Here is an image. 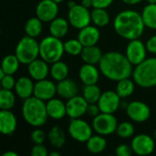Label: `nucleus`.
I'll return each mask as SVG.
<instances>
[{
  "mask_svg": "<svg viewBox=\"0 0 156 156\" xmlns=\"http://www.w3.org/2000/svg\"><path fill=\"white\" fill-rule=\"evenodd\" d=\"M20 64L21 63H20L19 59L17 58V57L16 56V54H9V55H6L3 58L1 69L5 74L14 75L18 70Z\"/></svg>",
  "mask_w": 156,
  "mask_h": 156,
  "instance_id": "2f4dec72",
  "label": "nucleus"
},
{
  "mask_svg": "<svg viewBox=\"0 0 156 156\" xmlns=\"http://www.w3.org/2000/svg\"><path fill=\"white\" fill-rule=\"evenodd\" d=\"M68 133L69 136L79 143H86L93 134L92 125H90L81 118L70 119Z\"/></svg>",
  "mask_w": 156,
  "mask_h": 156,
  "instance_id": "6e6552de",
  "label": "nucleus"
},
{
  "mask_svg": "<svg viewBox=\"0 0 156 156\" xmlns=\"http://www.w3.org/2000/svg\"><path fill=\"white\" fill-rule=\"evenodd\" d=\"M47 112L49 118L58 121L63 119L67 115V108L66 103L60 99L52 98L51 100L48 101L46 103Z\"/></svg>",
  "mask_w": 156,
  "mask_h": 156,
  "instance_id": "412c9836",
  "label": "nucleus"
},
{
  "mask_svg": "<svg viewBox=\"0 0 156 156\" xmlns=\"http://www.w3.org/2000/svg\"><path fill=\"white\" fill-rule=\"evenodd\" d=\"M3 156H18V154L16 152L13 151H7L5 154H3Z\"/></svg>",
  "mask_w": 156,
  "mask_h": 156,
  "instance_id": "de8ad7c7",
  "label": "nucleus"
},
{
  "mask_svg": "<svg viewBox=\"0 0 156 156\" xmlns=\"http://www.w3.org/2000/svg\"><path fill=\"white\" fill-rule=\"evenodd\" d=\"M64 53V43L61 38L50 35L39 42V57L48 64L60 60Z\"/></svg>",
  "mask_w": 156,
  "mask_h": 156,
  "instance_id": "39448f33",
  "label": "nucleus"
},
{
  "mask_svg": "<svg viewBox=\"0 0 156 156\" xmlns=\"http://www.w3.org/2000/svg\"><path fill=\"white\" fill-rule=\"evenodd\" d=\"M77 5V3L75 2V1H69V3H68V7L69 8H71V7H73L74 5Z\"/></svg>",
  "mask_w": 156,
  "mask_h": 156,
  "instance_id": "8fccbe9b",
  "label": "nucleus"
},
{
  "mask_svg": "<svg viewBox=\"0 0 156 156\" xmlns=\"http://www.w3.org/2000/svg\"><path fill=\"white\" fill-rule=\"evenodd\" d=\"M68 20L70 26L77 29H81L91 22V14L89 8L83 6L81 4H77L68 11Z\"/></svg>",
  "mask_w": 156,
  "mask_h": 156,
  "instance_id": "1a4fd4ad",
  "label": "nucleus"
},
{
  "mask_svg": "<svg viewBox=\"0 0 156 156\" xmlns=\"http://www.w3.org/2000/svg\"><path fill=\"white\" fill-rule=\"evenodd\" d=\"M90 14L91 22L98 27H104L110 23V14L106 8H93Z\"/></svg>",
  "mask_w": 156,
  "mask_h": 156,
  "instance_id": "473e14b6",
  "label": "nucleus"
},
{
  "mask_svg": "<svg viewBox=\"0 0 156 156\" xmlns=\"http://www.w3.org/2000/svg\"><path fill=\"white\" fill-rule=\"evenodd\" d=\"M89 103L84 99L83 96L76 95L73 98L67 100L66 108H67V115L70 119L81 118L84 114L87 113Z\"/></svg>",
  "mask_w": 156,
  "mask_h": 156,
  "instance_id": "2eb2a0df",
  "label": "nucleus"
},
{
  "mask_svg": "<svg viewBox=\"0 0 156 156\" xmlns=\"http://www.w3.org/2000/svg\"><path fill=\"white\" fill-rule=\"evenodd\" d=\"M21 112L25 122L33 127L43 126L49 118L45 101L35 96L24 100Z\"/></svg>",
  "mask_w": 156,
  "mask_h": 156,
  "instance_id": "7ed1b4c3",
  "label": "nucleus"
},
{
  "mask_svg": "<svg viewBox=\"0 0 156 156\" xmlns=\"http://www.w3.org/2000/svg\"><path fill=\"white\" fill-rule=\"evenodd\" d=\"M122 98L116 92V90H106L101 93V96L98 101V105L101 112L114 114L121 107Z\"/></svg>",
  "mask_w": 156,
  "mask_h": 156,
  "instance_id": "ddd939ff",
  "label": "nucleus"
},
{
  "mask_svg": "<svg viewBox=\"0 0 156 156\" xmlns=\"http://www.w3.org/2000/svg\"><path fill=\"white\" fill-rule=\"evenodd\" d=\"M34 87L35 84L29 77L22 76L16 80L15 85V92L21 100H26L33 96Z\"/></svg>",
  "mask_w": 156,
  "mask_h": 156,
  "instance_id": "4be33fe9",
  "label": "nucleus"
},
{
  "mask_svg": "<svg viewBox=\"0 0 156 156\" xmlns=\"http://www.w3.org/2000/svg\"><path fill=\"white\" fill-rule=\"evenodd\" d=\"M15 54L21 64L28 65L39 56V43L35 37L26 35L18 41Z\"/></svg>",
  "mask_w": 156,
  "mask_h": 156,
  "instance_id": "423d86ee",
  "label": "nucleus"
},
{
  "mask_svg": "<svg viewBox=\"0 0 156 156\" xmlns=\"http://www.w3.org/2000/svg\"><path fill=\"white\" fill-rule=\"evenodd\" d=\"M113 3V0H92L93 8H107Z\"/></svg>",
  "mask_w": 156,
  "mask_h": 156,
  "instance_id": "37998d69",
  "label": "nucleus"
},
{
  "mask_svg": "<svg viewBox=\"0 0 156 156\" xmlns=\"http://www.w3.org/2000/svg\"><path fill=\"white\" fill-rule=\"evenodd\" d=\"M53 1H55V2H56V3H58V4H60V3L64 2L65 0H53Z\"/></svg>",
  "mask_w": 156,
  "mask_h": 156,
  "instance_id": "603ef678",
  "label": "nucleus"
},
{
  "mask_svg": "<svg viewBox=\"0 0 156 156\" xmlns=\"http://www.w3.org/2000/svg\"><path fill=\"white\" fill-rule=\"evenodd\" d=\"M49 156H60V153L58 151H52L48 154Z\"/></svg>",
  "mask_w": 156,
  "mask_h": 156,
  "instance_id": "09e8293b",
  "label": "nucleus"
},
{
  "mask_svg": "<svg viewBox=\"0 0 156 156\" xmlns=\"http://www.w3.org/2000/svg\"><path fill=\"white\" fill-rule=\"evenodd\" d=\"M103 53L101 49L96 45L84 47L80 54V58L84 63L93 64V65H99Z\"/></svg>",
  "mask_w": 156,
  "mask_h": 156,
  "instance_id": "b1692460",
  "label": "nucleus"
},
{
  "mask_svg": "<svg viewBox=\"0 0 156 156\" xmlns=\"http://www.w3.org/2000/svg\"><path fill=\"white\" fill-rule=\"evenodd\" d=\"M57 94V84L49 80H37L35 83L34 87V94L33 96L44 101H48L55 97Z\"/></svg>",
  "mask_w": 156,
  "mask_h": 156,
  "instance_id": "dca6fc26",
  "label": "nucleus"
},
{
  "mask_svg": "<svg viewBox=\"0 0 156 156\" xmlns=\"http://www.w3.org/2000/svg\"><path fill=\"white\" fill-rule=\"evenodd\" d=\"M126 113L129 119L133 122L143 123L147 122L151 117V109L144 101H133L128 103L126 107Z\"/></svg>",
  "mask_w": 156,
  "mask_h": 156,
  "instance_id": "9b49d317",
  "label": "nucleus"
},
{
  "mask_svg": "<svg viewBox=\"0 0 156 156\" xmlns=\"http://www.w3.org/2000/svg\"><path fill=\"white\" fill-rule=\"evenodd\" d=\"M16 103V96L12 90L2 89L0 90V109L11 110Z\"/></svg>",
  "mask_w": 156,
  "mask_h": 156,
  "instance_id": "f704fd0d",
  "label": "nucleus"
},
{
  "mask_svg": "<svg viewBox=\"0 0 156 156\" xmlns=\"http://www.w3.org/2000/svg\"><path fill=\"white\" fill-rule=\"evenodd\" d=\"M30 154L32 156H48L49 153L47 147L43 144H34Z\"/></svg>",
  "mask_w": 156,
  "mask_h": 156,
  "instance_id": "a19ab883",
  "label": "nucleus"
},
{
  "mask_svg": "<svg viewBox=\"0 0 156 156\" xmlns=\"http://www.w3.org/2000/svg\"><path fill=\"white\" fill-rule=\"evenodd\" d=\"M48 140L55 149H61L66 144V134L59 126L52 127L48 133Z\"/></svg>",
  "mask_w": 156,
  "mask_h": 156,
  "instance_id": "a878e982",
  "label": "nucleus"
},
{
  "mask_svg": "<svg viewBox=\"0 0 156 156\" xmlns=\"http://www.w3.org/2000/svg\"><path fill=\"white\" fill-rule=\"evenodd\" d=\"M131 146L133 148V154L137 155H150L155 148L154 138L145 133L135 135L132 140Z\"/></svg>",
  "mask_w": 156,
  "mask_h": 156,
  "instance_id": "f8f14e48",
  "label": "nucleus"
},
{
  "mask_svg": "<svg viewBox=\"0 0 156 156\" xmlns=\"http://www.w3.org/2000/svg\"><path fill=\"white\" fill-rule=\"evenodd\" d=\"M149 4H156V0H146Z\"/></svg>",
  "mask_w": 156,
  "mask_h": 156,
  "instance_id": "3c124183",
  "label": "nucleus"
},
{
  "mask_svg": "<svg viewBox=\"0 0 156 156\" xmlns=\"http://www.w3.org/2000/svg\"><path fill=\"white\" fill-rule=\"evenodd\" d=\"M100 69L93 64L84 63L79 70V77L83 85L97 84L100 79Z\"/></svg>",
  "mask_w": 156,
  "mask_h": 156,
  "instance_id": "aec40b11",
  "label": "nucleus"
},
{
  "mask_svg": "<svg viewBox=\"0 0 156 156\" xmlns=\"http://www.w3.org/2000/svg\"><path fill=\"white\" fill-rule=\"evenodd\" d=\"M83 45L80 43V41L78 38H71L64 42V48L65 52L69 55V56H80L82 49H83Z\"/></svg>",
  "mask_w": 156,
  "mask_h": 156,
  "instance_id": "c9c22d12",
  "label": "nucleus"
},
{
  "mask_svg": "<svg viewBox=\"0 0 156 156\" xmlns=\"http://www.w3.org/2000/svg\"><path fill=\"white\" fill-rule=\"evenodd\" d=\"M30 139L34 144H44L46 139H48V134L42 129L37 127L35 130L32 131L30 134Z\"/></svg>",
  "mask_w": 156,
  "mask_h": 156,
  "instance_id": "4c0bfd02",
  "label": "nucleus"
},
{
  "mask_svg": "<svg viewBox=\"0 0 156 156\" xmlns=\"http://www.w3.org/2000/svg\"><path fill=\"white\" fill-rule=\"evenodd\" d=\"M133 154V151L132 146L125 144L118 145L115 149V154L118 156H131Z\"/></svg>",
  "mask_w": 156,
  "mask_h": 156,
  "instance_id": "ea45409f",
  "label": "nucleus"
},
{
  "mask_svg": "<svg viewBox=\"0 0 156 156\" xmlns=\"http://www.w3.org/2000/svg\"><path fill=\"white\" fill-rule=\"evenodd\" d=\"M133 80L141 88L149 89L156 86V57L146 58L133 68Z\"/></svg>",
  "mask_w": 156,
  "mask_h": 156,
  "instance_id": "20e7f679",
  "label": "nucleus"
},
{
  "mask_svg": "<svg viewBox=\"0 0 156 156\" xmlns=\"http://www.w3.org/2000/svg\"><path fill=\"white\" fill-rule=\"evenodd\" d=\"M147 52L146 45L139 38H136L129 40L125 49V56L133 66H136L147 58Z\"/></svg>",
  "mask_w": 156,
  "mask_h": 156,
  "instance_id": "9d476101",
  "label": "nucleus"
},
{
  "mask_svg": "<svg viewBox=\"0 0 156 156\" xmlns=\"http://www.w3.org/2000/svg\"><path fill=\"white\" fill-rule=\"evenodd\" d=\"M1 81V87L2 89L5 90H13L15 89V85L16 82V80H15L13 75H8L6 74L4 78L0 80Z\"/></svg>",
  "mask_w": 156,
  "mask_h": 156,
  "instance_id": "58836bf2",
  "label": "nucleus"
},
{
  "mask_svg": "<svg viewBox=\"0 0 156 156\" xmlns=\"http://www.w3.org/2000/svg\"><path fill=\"white\" fill-rule=\"evenodd\" d=\"M101 112V109H100L98 103H90V104H89L88 110H87V113H88L90 117L94 118V117H96L97 115H99Z\"/></svg>",
  "mask_w": 156,
  "mask_h": 156,
  "instance_id": "c03bdc74",
  "label": "nucleus"
},
{
  "mask_svg": "<svg viewBox=\"0 0 156 156\" xmlns=\"http://www.w3.org/2000/svg\"><path fill=\"white\" fill-rule=\"evenodd\" d=\"M118 124V121L114 114L105 112H101L94 117L91 123L93 131L103 136H108L116 133Z\"/></svg>",
  "mask_w": 156,
  "mask_h": 156,
  "instance_id": "0eeeda50",
  "label": "nucleus"
},
{
  "mask_svg": "<svg viewBox=\"0 0 156 156\" xmlns=\"http://www.w3.org/2000/svg\"><path fill=\"white\" fill-rule=\"evenodd\" d=\"M79 93V87L76 81L70 80L69 78L58 81L57 83V94L65 100H69L73 98L74 96L78 95Z\"/></svg>",
  "mask_w": 156,
  "mask_h": 156,
  "instance_id": "5701e85b",
  "label": "nucleus"
},
{
  "mask_svg": "<svg viewBox=\"0 0 156 156\" xmlns=\"http://www.w3.org/2000/svg\"><path fill=\"white\" fill-rule=\"evenodd\" d=\"M145 27L142 14L135 10H122L113 20V28L117 35L127 40L140 38Z\"/></svg>",
  "mask_w": 156,
  "mask_h": 156,
  "instance_id": "f03ea898",
  "label": "nucleus"
},
{
  "mask_svg": "<svg viewBox=\"0 0 156 156\" xmlns=\"http://www.w3.org/2000/svg\"><path fill=\"white\" fill-rule=\"evenodd\" d=\"M142 17L146 27L156 30V4L146 5L142 11Z\"/></svg>",
  "mask_w": 156,
  "mask_h": 156,
  "instance_id": "c85d7f7f",
  "label": "nucleus"
},
{
  "mask_svg": "<svg viewBox=\"0 0 156 156\" xmlns=\"http://www.w3.org/2000/svg\"><path fill=\"white\" fill-rule=\"evenodd\" d=\"M135 82L133 80L130 78H125L122 79L119 81H117L116 84V92L119 94V96L122 99H125L130 97L131 95H133V93L134 92L135 90Z\"/></svg>",
  "mask_w": 156,
  "mask_h": 156,
  "instance_id": "cd10ccee",
  "label": "nucleus"
},
{
  "mask_svg": "<svg viewBox=\"0 0 156 156\" xmlns=\"http://www.w3.org/2000/svg\"><path fill=\"white\" fill-rule=\"evenodd\" d=\"M146 48L149 53L156 55V35L152 36L146 41Z\"/></svg>",
  "mask_w": 156,
  "mask_h": 156,
  "instance_id": "79ce46f5",
  "label": "nucleus"
},
{
  "mask_svg": "<svg viewBox=\"0 0 156 156\" xmlns=\"http://www.w3.org/2000/svg\"><path fill=\"white\" fill-rule=\"evenodd\" d=\"M86 147L87 150L93 154H98L102 153L106 147H107V141L103 135L101 134H95L86 142Z\"/></svg>",
  "mask_w": 156,
  "mask_h": 156,
  "instance_id": "bb28decb",
  "label": "nucleus"
},
{
  "mask_svg": "<svg viewBox=\"0 0 156 156\" xmlns=\"http://www.w3.org/2000/svg\"><path fill=\"white\" fill-rule=\"evenodd\" d=\"M133 65L129 61L125 54L118 51H109L104 53L100 63L101 73L108 80L119 81L133 75Z\"/></svg>",
  "mask_w": 156,
  "mask_h": 156,
  "instance_id": "f257e3e1",
  "label": "nucleus"
},
{
  "mask_svg": "<svg viewBox=\"0 0 156 156\" xmlns=\"http://www.w3.org/2000/svg\"><path fill=\"white\" fill-rule=\"evenodd\" d=\"M69 71L68 65L61 60H58L51 64L50 75L52 79L56 81H60L67 79L69 76Z\"/></svg>",
  "mask_w": 156,
  "mask_h": 156,
  "instance_id": "7c9ffc66",
  "label": "nucleus"
},
{
  "mask_svg": "<svg viewBox=\"0 0 156 156\" xmlns=\"http://www.w3.org/2000/svg\"><path fill=\"white\" fill-rule=\"evenodd\" d=\"M135 132L134 126L130 122H122L118 124L116 133L120 138L122 139H129L133 136Z\"/></svg>",
  "mask_w": 156,
  "mask_h": 156,
  "instance_id": "e433bc0d",
  "label": "nucleus"
},
{
  "mask_svg": "<svg viewBox=\"0 0 156 156\" xmlns=\"http://www.w3.org/2000/svg\"><path fill=\"white\" fill-rule=\"evenodd\" d=\"M27 72L31 79L37 81L48 78V74H50V68L48 63L40 58L27 65Z\"/></svg>",
  "mask_w": 156,
  "mask_h": 156,
  "instance_id": "f3484780",
  "label": "nucleus"
},
{
  "mask_svg": "<svg viewBox=\"0 0 156 156\" xmlns=\"http://www.w3.org/2000/svg\"><path fill=\"white\" fill-rule=\"evenodd\" d=\"M124 4L126 5H138L139 3H141L143 0H122Z\"/></svg>",
  "mask_w": 156,
  "mask_h": 156,
  "instance_id": "a18cd8bd",
  "label": "nucleus"
},
{
  "mask_svg": "<svg viewBox=\"0 0 156 156\" xmlns=\"http://www.w3.org/2000/svg\"><path fill=\"white\" fill-rule=\"evenodd\" d=\"M17 127V120L11 110H1L0 112V132L4 135H12Z\"/></svg>",
  "mask_w": 156,
  "mask_h": 156,
  "instance_id": "6ab92c4d",
  "label": "nucleus"
},
{
  "mask_svg": "<svg viewBox=\"0 0 156 156\" xmlns=\"http://www.w3.org/2000/svg\"><path fill=\"white\" fill-rule=\"evenodd\" d=\"M58 4L53 0H41L36 7V16L44 23H50L58 16Z\"/></svg>",
  "mask_w": 156,
  "mask_h": 156,
  "instance_id": "4468645a",
  "label": "nucleus"
},
{
  "mask_svg": "<svg viewBox=\"0 0 156 156\" xmlns=\"http://www.w3.org/2000/svg\"><path fill=\"white\" fill-rule=\"evenodd\" d=\"M43 21L37 16L31 17L27 20L25 24V33L27 36L37 38L43 30Z\"/></svg>",
  "mask_w": 156,
  "mask_h": 156,
  "instance_id": "c756f323",
  "label": "nucleus"
},
{
  "mask_svg": "<svg viewBox=\"0 0 156 156\" xmlns=\"http://www.w3.org/2000/svg\"><path fill=\"white\" fill-rule=\"evenodd\" d=\"M81 5L87 8L92 7V0H81Z\"/></svg>",
  "mask_w": 156,
  "mask_h": 156,
  "instance_id": "49530a36",
  "label": "nucleus"
},
{
  "mask_svg": "<svg viewBox=\"0 0 156 156\" xmlns=\"http://www.w3.org/2000/svg\"><path fill=\"white\" fill-rule=\"evenodd\" d=\"M69 26V23L68 19L57 16L49 23V33L53 37L62 38L68 34Z\"/></svg>",
  "mask_w": 156,
  "mask_h": 156,
  "instance_id": "393cba45",
  "label": "nucleus"
},
{
  "mask_svg": "<svg viewBox=\"0 0 156 156\" xmlns=\"http://www.w3.org/2000/svg\"><path fill=\"white\" fill-rule=\"evenodd\" d=\"M101 90L100 87L97 84H91V85H84L82 90V96L87 101L89 104L90 103H98L101 96Z\"/></svg>",
  "mask_w": 156,
  "mask_h": 156,
  "instance_id": "72a5a7b5",
  "label": "nucleus"
},
{
  "mask_svg": "<svg viewBox=\"0 0 156 156\" xmlns=\"http://www.w3.org/2000/svg\"><path fill=\"white\" fill-rule=\"evenodd\" d=\"M101 37V32L98 27L95 25H89L81 29L78 33V39L83 45V47L97 45Z\"/></svg>",
  "mask_w": 156,
  "mask_h": 156,
  "instance_id": "a211bd4d",
  "label": "nucleus"
},
{
  "mask_svg": "<svg viewBox=\"0 0 156 156\" xmlns=\"http://www.w3.org/2000/svg\"><path fill=\"white\" fill-rule=\"evenodd\" d=\"M153 137H154V138L156 140V130L154 132V136H153Z\"/></svg>",
  "mask_w": 156,
  "mask_h": 156,
  "instance_id": "864d4df0",
  "label": "nucleus"
}]
</instances>
